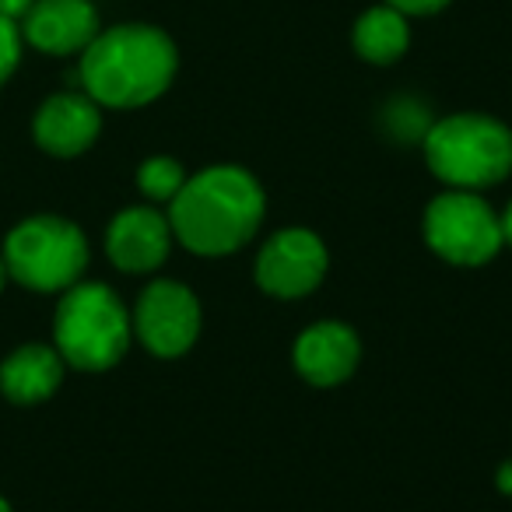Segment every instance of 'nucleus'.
Segmentation results:
<instances>
[{"mask_svg":"<svg viewBox=\"0 0 512 512\" xmlns=\"http://www.w3.org/2000/svg\"><path fill=\"white\" fill-rule=\"evenodd\" d=\"M264 221V190L246 169L214 165L186 179L172 197L169 225L186 249L204 256H225L246 246Z\"/></svg>","mask_w":512,"mask_h":512,"instance_id":"obj_1","label":"nucleus"},{"mask_svg":"<svg viewBox=\"0 0 512 512\" xmlns=\"http://www.w3.org/2000/svg\"><path fill=\"white\" fill-rule=\"evenodd\" d=\"M176 74V46L151 25H120L92 39L81 60L88 99L99 106L134 109L158 99Z\"/></svg>","mask_w":512,"mask_h":512,"instance_id":"obj_2","label":"nucleus"},{"mask_svg":"<svg viewBox=\"0 0 512 512\" xmlns=\"http://www.w3.org/2000/svg\"><path fill=\"white\" fill-rule=\"evenodd\" d=\"M432 172L456 190H481L512 172V134L488 116H449L425 137Z\"/></svg>","mask_w":512,"mask_h":512,"instance_id":"obj_3","label":"nucleus"},{"mask_svg":"<svg viewBox=\"0 0 512 512\" xmlns=\"http://www.w3.org/2000/svg\"><path fill=\"white\" fill-rule=\"evenodd\" d=\"M130 344V316L106 285L67 288L57 309V351L85 372L113 369Z\"/></svg>","mask_w":512,"mask_h":512,"instance_id":"obj_4","label":"nucleus"},{"mask_svg":"<svg viewBox=\"0 0 512 512\" xmlns=\"http://www.w3.org/2000/svg\"><path fill=\"white\" fill-rule=\"evenodd\" d=\"M4 264L18 285L32 292L74 288L88 264V242L78 225L53 214L29 218L4 242Z\"/></svg>","mask_w":512,"mask_h":512,"instance_id":"obj_5","label":"nucleus"},{"mask_svg":"<svg viewBox=\"0 0 512 512\" xmlns=\"http://www.w3.org/2000/svg\"><path fill=\"white\" fill-rule=\"evenodd\" d=\"M425 239L449 264H488L502 249V221L470 190L442 193L425 211Z\"/></svg>","mask_w":512,"mask_h":512,"instance_id":"obj_6","label":"nucleus"},{"mask_svg":"<svg viewBox=\"0 0 512 512\" xmlns=\"http://www.w3.org/2000/svg\"><path fill=\"white\" fill-rule=\"evenodd\" d=\"M327 274V246L309 228H285L271 235L256 256V285L278 299L309 295Z\"/></svg>","mask_w":512,"mask_h":512,"instance_id":"obj_7","label":"nucleus"},{"mask_svg":"<svg viewBox=\"0 0 512 512\" xmlns=\"http://www.w3.org/2000/svg\"><path fill=\"white\" fill-rule=\"evenodd\" d=\"M137 334L144 348L162 358H176L193 348L200 334V302L179 281H155L137 302Z\"/></svg>","mask_w":512,"mask_h":512,"instance_id":"obj_8","label":"nucleus"},{"mask_svg":"<svg viewBox=\"0 0 512 512\" xmlns=\"http://www.w3.org/2000/svg\"><path fill=\"white\" fill-rule=\"evenodd\" d=\"M172 242V225L155 207H127L113 218L106 235L109 260L120 271L144 274L165 264Z\"/></svg>","mask_w":512,"mask_h":512,"instance_id":"obj_9","label":"nucleus"},{"mask_svg":"<svg viewBox=\"0 0 512 512\" xmlns=\"http://www.w3.org/2000/svg\"><path fill=\"white\" fill-rule=\"evenodd\" d=\"M95 36L99 15L88 0H39L25 15V39L53 57L88 50Z\"/></svg>","mask_w":512,"mask_h":512,"instance_id":"obj_10","label":"nucleus"},{"mask_svg":"<svg viewBox=\"0 0 512 512\" xmlns=\"http://www.w3.org/2000/svg\"><path fill=\"white\" fill-rule=\"evenodd\" d=\"M99 127H102L99 106L88 95H71V92L53 95L36 113L39 148L57 158H74L81 151H88L95 137H99Z\"/></svg>","mask_w":512,"mask_h":512,"instance_id":"obj_11","label":"nucleus"},{"mask_svg":"<svg viewBox=\"0 0 512 512\" xmlns=\"http://www.w3.org/2000/svg\"><path fill=\"white\" fill-rule=\"evenodd\" d=\"M358 337L344 323H316L295 344V365L316 386H337L358 365Z\"/></svg>","mask_w":512,"mask_h":512,"instance_id":"obj_12","label":"nucleus"},{"mask_svg":"<svg viewBox=\"0 0 512 512\" xmlns=\"http://www.w3.org/2000/svg\"><path fill=\"white\" fill-rule=\"evenodd\" d=\"M64 379V358L50 344H22L0 365V390L15 404H43Z\"/></svg>","mask_w":512,"mask_h":512,"instance_id":"obj_13","label":"nucleus"},{"mask_svg":"<svg viewBox=\"0 0 512 512\" xmlns=\"http://www.w3.org/2000/svg\"><path fill=\"white\" fill-rule=\"evenodd\" d=\"M411 43V29H407V15L397 8H372L358 18L355 25V50L369 64H393Z\"/></svg>","mask_w":512,"mask_h":512,"instance_id":"obj_14","label":"nucleus"},{"mask_svg":"<svg viewBox=\"0 0 512 512\" xmlns=\"http://www.w3.org/2000/svg\"><path fill=\"white\" fill-rule=\"evenodd\" d=\"M186 183V172L176 158H148L137 172V186L148 193L151 200H172Z\"/></svg>","mask_w":512,"mask_h":512,"instance_id":"obj_15","label":"nucleus"},{"mask_svg":"<svg viewBox=\"0 0 512 512\" xmlns=\"http://www.w3.org/2000/svg\"><path fill=\"white\" fill-rule=\"evenodd\" d=\"M18 57H22V32L11 18L0 15V85L15 74Z\"/></svg>","mask_w":512,"mask_h":512,"instance_id":"obj_16","label":"nucleus"},{"mask_svg":"<svg viewBox=\"0 0 512 512\" xmlns=\"http://www.w3.org/2000/svg\"><path fill=\"white\" fill-rule=\"evenodd\" d=\"M449 0H390V8H397L400 15H432V11H442Z\"/></svg>","mask_w":512,"mask_h":512,"instance_id":"obj_17","label":"nucleus"},{"mask_svg":"<svg viewBox=\"0 0 512 512\" xmlns=\"http://www.w3.org/2000/svg\"><path fill=\"white\" fill-rule=\"evenodd\" d=\"M29 8H32V0H0V15L4 18H22V15H29Z\"/></svg>","mask_w":512,"mask_h":512,"instance_id":"obj_18","label":"nucleus"},{"mask_svg":"<svg viewBox=\"0 0 512 512\" xmlns=\"http://www.w3.org/2000/svg\"><path fill=\"white\" fill-rule=\"evenodd\" d=\"M498 488H502L505 495H512V460H505L502 467H498Z\"/></svg>","mask_w":512,"mask_h":512,"instance_id":"obj_19","label":"nucleus"},{"mask_svg":"<svg viewBox=\"0 0 512 512\" xmlns=\"http://www.w3.org/2000/svg\"><path fill=\"white\" fill-rule=\"evenodd\" d=\"M498 221H502V239L512 246V204L505 207V214H502V218H498Z\"/></svg>","mask_w":512,"mask_h":512,"instance_id":"obj_20","label":"nucleus"},{"mask_svg":"<svg viewBox=\"0 0 512 512\" xmlns=\"http://www.w3.org/2000/svg\"><path fill=\"white\" fill-rule=\"evenodd\" d=\"M4 278H8V264L0 260V292H4Z\"/></svg>","mask_w":512,"mask_h":512,"instance_id":"obj_21","label":"nucleus"},{"mask_svg":"<svg viewBox=\"0 0 512 512\" xmlns=\"http://www.w3.org/2000/svg\"><path fill=\"white\" fill-rule=\"evenodd\" d=\"M0 512H11V505H8V502H4V498H0Z\"/></svg>","mask_w":512,"mask_h":512,"instance_id":"obj_22","label":"nucleus"}]
</instances>
